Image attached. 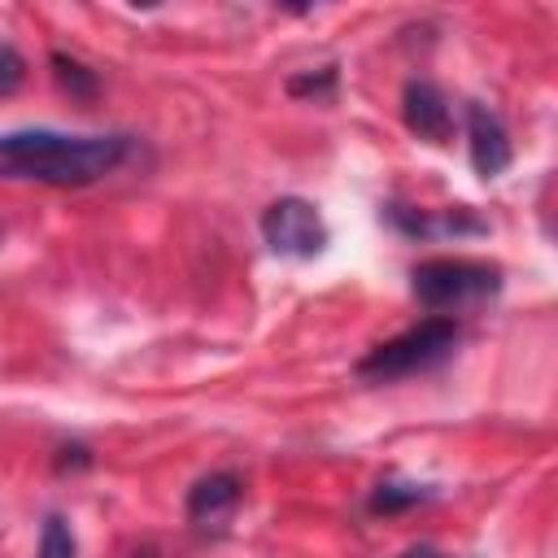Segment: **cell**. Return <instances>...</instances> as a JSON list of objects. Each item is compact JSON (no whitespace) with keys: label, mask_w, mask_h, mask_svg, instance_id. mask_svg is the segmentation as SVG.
I'll return each instance as SVG.
<instances>
[{"label":"cell","mask_w":558,"mask_h":558,"mask_svg":"<svg viewBox=\"0 0 558 558\" xmlns=\"http://www.w3.org/2000/svg\"><path fill=\"white\" fill-rule=\"evenodd\" d=\"M48 65H52V78H57V87L61 92H70V100H96V92H100V78H96V70H87L83 61H74V57H65V52H52L48 57Z\"/></svg>","instance_id":"8"},{"label":"cell","mask_w":558,"mask_h":558,"mask_svg":"<svg viewBox=\"0 0 558 558\" xmlns=\"http://www.w3.org/2000/svg\"><path fill=\"white\" fill-rule=\"evenodd\" d=\"M554 240H558V227H554Z\"/></svg>","instance_id":"16"},{"label":"cell","mask_w":558,"mask_h":558,"mask_svg":"<svg viewBox=\"0 0 558 558\" xmlns=\"http://www.w3.org/2000/svg\"><path fill=\"white\" fill-rule=\"evenodd\" d=\"M92 462V453H87V445H61L57 449V466L65 471V466H87Z\"/></svg>","instance_id":"13"},{"label":"cell","mask_w":558,"mask_h":558,"mask_svg":"<svg viewBox=\"0 0 558 558\" xmlns=\"http://www.w3.org/2000/svg\"><path fill=\"white\" fill-rule=\"evenodd\" d=\"M131 558H161V554H157V549H153V545H144V549H135V554H131Z\"/></svg>","instance_id":"15"},{"label":"cell","mask_w":558,"mask_h":558,"mask_svg":"<svg viewBox=\"0 0 558 558\" xmlns=\"http://www.w3.org/2000/svg\"><path fill=\"white\" fill-rule=\"evenodd\" d=\"M336 87V70H318V74H296L288 78V92L292 96H331Z\"/></svg>","instance_id":"12"},{"label":"cell","mask_w":558,"mask_h":558,"mask_svg":"<svg viewBox=\"0 0 558 558\" xmlns=\"http://www.w3.org/2000/svg\"><path fill=\"white\" fill-rule=\"evenodd\" d=\"M462 340V327L445 314H432L414 327H405L401 336L375 344L362 362H357V375L371 379V384H392V379H405V375H423V371H436L440 362L453 357Z\"/></svg>","instance_id":"2"},{"label":"cell","mask_w":558,"mask_h":558,"mask_svg":"<svg viewBox=\"0 0 558 558\" xmlns=\"http://www.w3.org/2000/svg\"><path fill=\"white\" fill-rule=\"evenodd\" d=\"M74 554H78V541H74V527L65 523V514H44L35 558H74Z\"/></svg>","instance_id":"10"},{"label":"cell","mask_w":558,"mask_h":558,"mask_svg":"<svg viewBox=\"0 0 558 558\" xmlns=\"http://www.w3.org/2000/svg\"><path fill=\"white\" fill-rule=\"evenodd\" d=\"M22 70H26V65H22V52L4 39V44H0V96H13V92H17Z\"/></svg>","instance_id":"11"},{"label":"cell","mask_w":558,"mask_h":558,"mask_svg":"<svg viewBox=\"0 0 558 558\" xmlns=\"http://www.w3.org/2000/svg\"><path fill=\"white\" fill-rule=\"evenodd\" d=\"M262 240L270 244V253L292 257V262H310L331 244V231L318 214L314 201L305 196H279L262 209Z\"/></svg>","instance_id":"4"},{"label":"cell","mask_w":558,"mask_h":558,"mask_svg":"<svg viewBox=\"0 0 558 558\" xmlns=\"http://www.w3.org/2000/svg\"><path fill=\"white\" fill-rule=\"evenodd\" d=\"M418 501H432V488L427 484H405V480H384L375 484V493L366 497V510L371 514H397V510H410Z\"/></svg>","instance_id":"9"},{"label":"cell","mask_w":558,"mask_h":558,"mask_svg":"<svg viewBox=\"0 0 558 558\" xmlns=\"http://www.w3.org/2000/svg\"><path fill=\"white\" fill-rule=\"evenodd\" d=\"M240 501H244V480H240L235 471H209V475H201V480L187 488V523H192L196 532L218 536V532H227V523L235 519Z\"/></svg>","instance_id":"5"},{"label":"cell","mask_w":558,"mask_h":558,"mask_svg":"<svg viewBox=\"0 0 558 558\" xmlns=\"http://www.w3.org/2000/svg\"><path fill=\"white\" fill-rule=\"evenodd\" d=\"M462 118H466V148H471V166H475V174H480V179H497V174H506L510 161H514L506 122H501L488 105H480V100H471V105L462 109Z\"/></svg>","instance_id":"6"},{"label":"cell","mask_w":558,"mask_h":558,"mask_svg":"<svg viewBox=\"0 0 558 558\" xmlns=\"http://www.w3.org/2000/svg\"><path fill=\"white\" fill-rule=\"evenodd\" d=\"M131 153H135L131 135H70L52 126H26L0 140V170L26 183L87 187L122 170Z\"/></svg>","instance_id":"1"},{"label":"cell","mask_w":558,"mask_h":558,"mask_svg":"<svg viewBox=\"0 0 558 558\" xmlns=\"http://www.w3.org/2000/svg\"><path fill=\"white\" fill-rule=\"evenodd\" d=\"M410 292L427 310H475L501 292V266L475 257H432L410 270Z\"/></svg>","instance_id":"3"},{"label":"cell","mask_w":558,"mask_h":558,"mask_svg":"<svg viewBox=\"0 0 558 558\" xmlns=\"http://www.w3.org/2000/svg\"><path fill=\"white\" fill-rule=\"evenodd\" d=\"M401 118L427 144H449V135H453L449 100H445V92L432 78H410L401 87Z\"/></svg>","instance_id":"7"},{"label":"cell","mask_w":558,"mask_h":558,"mask_svg":"<svg viewBox=\"0 0 558 558\" xmlns=\"http://www.w3.org/2000/svg\"><path fill=\"white\" fill-rule=\"evenodd\" d=\"M397 558H453V554L432 549V545H414V549H405V554H397Z\"/></svg>","instance_id":"14"}]
</instances>
